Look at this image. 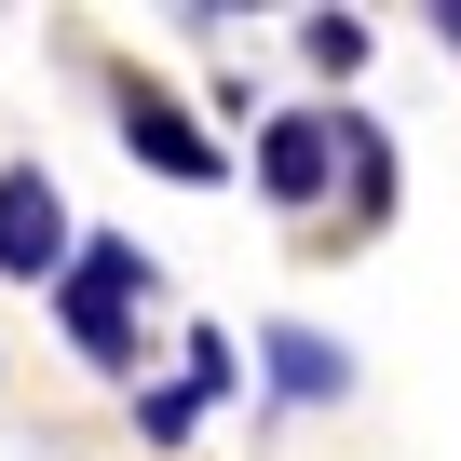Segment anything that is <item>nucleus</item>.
I'll use <instances>...</instances> for the list:
<instances>
[{
    "mask_svg": "<svg viewBox=\"0 0 461 461\" xmlns=\"http://www.w3.org/2000/svg\"><path fill=\"white\" fill-rule=\"evenodd\" d=\"M258 353H272V393H299V407H326V393H353V366H339V339H326V326H272Z\"/></svg>",
    "mask_w": 461,
    "mask_h": 461,
    "instance_id": "39448f33",
    "label": "nucleus"
},
{
    "mask_svg": "<svg viewBox=\"0 0 461 461\" xmlns=\"http://www.w3.org/2000/svg\"><path fill=\"white\" fill-rule=\"evenodd\" d=\"M434 28H447V41H461V0H447V14H434Z\"/></svg>",
    "mask_w": 461,
    "mask_h": 461,
    "instance_id": "1a4fd4ad",
    "label": "nucleus"
},
{
    "mask_svg": "<svg viewBox=\"0 0 461 461\" xmlns=\"http://www.w3.org/2000/svg\"><path fill=\"white\" fill-rule=\"evenodd\" d=\"M136 420H149V447H176V434H190V420H203V407H190V393H176V380H163V393H136Z\"/></svg>",
    "mask_w": 461,
    "mask_h": 461,
    "instance_id": "6e6552de",
    "label": "nucleus"
},
{
    "mask_svg": "<svg viewBox=\"0 0 461 461\" xmlns=\"http://www.w3.org/2000/svg\"><path fill=\"white\" fill-rule=\"evenodd\" d=\"M299 55H312L326 82H353V68H366V14H299Z\"/></svg>",
    "mask_w": 461,
    "mask_h": 461,
    "instance_id": "0eeeda50",
    "label": "nucleus"
},
{
    "mask_svg": "<svg viewBox=\"0 0 461 461\" xmlns=\"http://www.w3.org/2000/svg\"><path fill=\"white\" fill-rule=\"evenodd\" d=\"M68 272V190L41 163H0V285H55Z\"/></svg>",
    "mask_w": 461,
    "mask_h": 461,
    "instance_id": "f03ea898",
    "label": "nucleus"
},
{
    "mask_svg": "<svg viewBox=\"0 0 461 461\" xmlns=\"http://www.w3.org/2000/svg\"><path fill=\"white\" fill-rule=\"evenodd\" d=\"M149 245H122V230H68V272H55V326L82 339V366L136 380V299H149Z\"/></svg>",
    "mask_w": 461,
    "mask_h": 461,
    "instance_id": "f257e3e1",
    "label": "nucleus"
},
{
    "mask_svg": "<svg viewBox=\"0 0 461 461\" xmlns=\"http://www.w3.org/2000/svg\"><path fill=\"white\" fill-rule=\"evenodd\" d=\"M258 190L272 203H326L339 190V109H258Z\"/></svg>",
    "mask_w": 461,
    "mask_h": 461,
    "instance_id": "7ed1b4c3",
    "label": "nucleus"
},
{
    "mask_svg": "<svg viewBox=\"0 0 461 461\" xmlns=\"http://www.w3.org/2000/svg\"><path fill=\"white\" fill-rule=\"evenodd\" d=\"M122 149H136V163H163L176 190H217V176H230V149H217L176 95H149V82H122Z\"/></svg>",
    "mask_w": 461,
    "mask_h": 461,
    "instance_id": "20e7f679",
    "label": "nucleus"
},
{
    "mask_svg": "<svg viewBox=\"0 0 461 461\" xmlns=\"http://www.w3.org/2000/svg\"><path fill=\"white\" fill-rule=\"evenodd\" d=\"M339 190H353V217H366V230L393 217V136H380V122H353V109H339Z\"/></svg>",
    "mask_w": 461,
    "mask_h": 461,
    "instance_id": "423d86ee",
    "label": "nucleus"
}]
</instances>
